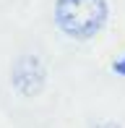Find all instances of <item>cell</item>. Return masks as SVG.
Masks as SVG:
<instances>
[{
    "instance_id": "cell-3",
    "label": "cell",
    "mask_w": 125,
    "mask_h": 128,
    "mask_svg": "<svg viewBox=\"0 0 125 128\" xmlns=\"http://www.w3.org/2000/svg\"><path fill=\"white\" fill-rule=\"evenodd\" d=\"M115 71L120 73V76H125V55L120 58V60H115Z\"/></svg>"
},
{
    "instance_id": "cell-1",
    "label": "cell",
    "mask_w": 125,
    "mask_h": 128,
    "mask_svg": "<svg viewBox=\"0 0 125 128\" xmlns=\"http://www.w3.org/2000/svg\"><path fill=\"white\" fill-rule=\"evenodd\" d=\"M107 0H55V24L73 39H89L104 26Z\"/></svg>"
},
{
    "instance_id": "cell-2",
    "label": "cell",
    "mask_w": 125,
    "mask_h": 128,
    "mask_svg": "<svg viewBox=\"0 0 125 128\" xmlns=\"http://www.w3.org/2000/svg\"><path fill=\"white\" fill-rule=\"evenodd\" d=\"M44 78H47V73H44V66H42V60L37 55H24V58L16 60V66H13V86L21 94H26V97L39 94L42 86H44Z\"/></svg>"
},
{
    "instance_id": "cell-4",
    "label": "cell",
    "mask_w": 125,
    "mask_h": 128,
    "mask_svg": "<svg viewBox=\"0 0 125 128\" xmlns=\"http://www.w3.org/2000/svg\"><path fill=\"white\" fill-rule=\"evenodd\" d=\"M96 128H120V126H117V123H99Z\"/></svg>"
}]
</instances>
